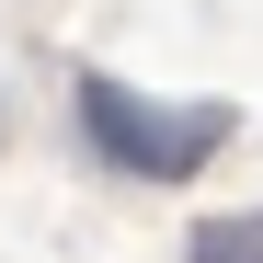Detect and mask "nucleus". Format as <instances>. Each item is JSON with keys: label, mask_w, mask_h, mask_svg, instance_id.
I'll use <instances>...</instances> for the list:
<instances>
[{"label": "nucleus", "mask_w": 263, "mask_h": 263, "mask_svg": "<svg viewBox=\"0 0 263 263\" xmlns=\"http://www.w3.org/2000/svg\"><path fill=\"white\" fill-rule=\"evenodd\" d=\"M80 126L103 138V160L149 172V183H183V172L217 149V115H160V103H138V92H115V80L80 92Z\"/></svg>", "instance_id": "obj_1"}, {"label": "nucleus", "mask_w": 263, "mask_h": 263, "mask_svg": "<svg viewBox=\"0 0 263 263\" xmlns=\"http://www.w3.org/2000/svg\"><path fill=\"white\" fill-rule=\"evenodd\" d=\"M195 263H263V217H229V229H206Z\"/></svg>", "instance_id": "obj_2"}]
</instances>
